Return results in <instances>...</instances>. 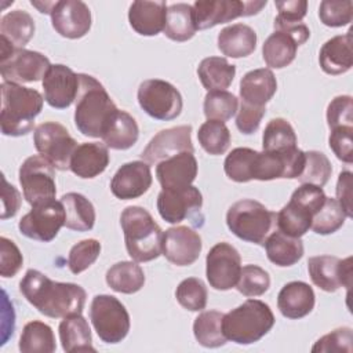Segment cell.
Segmentation results:
<instances>
[{"label": "cell", "instance_id": "obj_24", "mask_svg": "<svg viewBox=\"0 0 353 353\" xmlns=\"http://www.w3.org/2000/svg\"><path fill=\"white\" fill-rule=\"evenodd\" d=\"M165 18V1L137 0L130 6L128 10V21L131 28L142 36H156L164 30Z\"/></svg>", "mask_w": 353, "mask_h": 353}, {"label": "cell", "instance_id": "obj_20", "mask_svg": "<svg viewBox=\"0 0 353 353\" xmlns=\"http://www.w3.org/2000/svg\"><path fill=\"white\" fill-rule=\"evenodd\" d=\"M200 234L189 226L170 228L163 234V255L176 266L194 263L201 252Z\"/></svg>", "mask_w": 353, "mask_h": 353}, {"label": "cell", "instance_id": "obj_22", "mask_svg": "<svg viewBox=\"0 0 353 353\" xmlns=\"http://www.w3.org/2000/svg\"><path fill=\"white\" fill-rule=\"evenodd\" d=\"M156 176L163 189L189 186L197 176V160L190 152L175 154L157 164Z\"/></svg>", "mask_w": 353, "mask_h": 353}, {"label": "cell", "instance_id": "obj_49", "mask_svg": "<svg viewBox=\"0 0 353 353\" xmlns=\"http://www.w3.org/2000/svg\"><path fill=\"white\" fill-rule=\"evenodd\" d=\"M101 243L95 239H85L74 244L68 256V266L73 274L87 270L99 256Z\"/></svg>", "mask_w": 353, "mask_h": 353}, {"label": "cell", "instance_id": "obj_35", "mask_svg": "<svg viewBox=\"0 0 353 353\" xmlns=\"http://www.w3.org/2000/svg\"><path fill=\"white\" fill-rule=\"evenodd\" d=\"M314 212L302 203L290 199V201L276 214L277 229L291 237H302L310 228Z\"/></svg>", "mask_w": 353, "mask_h": 353}, {"label": "cell", "instance_id": "obj_26", "mask_svg": "<svg viewBox=\"0 0 353 353\" xmlns=\"http://www.w3.org/2000/svg\"><path fill=\"white\" fill-rule=\"evenodd\" d=\"M109 152L105 143L85 142L77 145L70 159V171L83 179H91L102 174L109 164Z\"/></svg>", "mask_w": 353, "mask_h": 353}, {"label": "cell", "instance_id": "obj_41", "mask_svg": "<svg viewBox=\"0 0 353 353\" xmlns=\"http://www.w3.org/2000/svg\"><path fill=\"white\" fill-rule=\"evenodd\" d=\"M296 146V134L292 125L281 117L272 119L265 127L262 135V148L265 152H281Z\"/></svg>", "mask_w": 353, "mask_h": 353}, {"label": "cell", "instance_id": "obj_27", "mask_svg": "<svg viewBox=\"0 0 353 353\" xmlns=\"http://www.w3.org/2000/svg\"><path fill=\"white\" fill-rule=\"evenodd\" d=\"M352 29L346 34L334 36L327 40L319 54V62L327 74L338 76L346 73L353 66Z\"/></svg>", "mask_w": 353, "mask_h": 353}, {"label": "cell", "instance_id": "obj_52", "mask_svg": "<svg viewBox=\"0 0 353 353\" xmlns=\"http://www.w3.org/2000/svg\"><path fill=\"white\" fill-rule=\"evenodd\" d=\"M327 124L330 130L336 127H353V101L350 95L335 97L328 103Z\"/></svg>", "mask_w": 353, "mask_h": 353}, {"label": "cell", "instance_id": "obj_29", "mask_svg": "<svg viewBox=\"0 0 353 353\" xmlns=\"http://www.w3.org/2000/svg\"><path fill=\"white\" fill-rule=\"evenodd\" d=\"M138 137L139 128L135 119L130 113L119 109L108 123L101 138L110 149L127 150L137 143Z\"/></svg>", "mask_w": 353, "mask_h": 353}, {"label": "cell", "instance_id": "obj_21", "mask_svg": "<svg viewBox=\"0 0 353 353\" xmlns=\"http://www.w3.org/2000/svg\"><path fill=\"white\" fill-rule=\"evenodd\" d=\"M152 185L150 165L137 160L123 164L110 181V190L120 200L138 199L145 194Z\"/></svg>", "mask_w": 353, "mask_h": 353}, {"label": "cell", "instance_id": "obj_43", "mask_svg": "<svg viewBox=\"0 0 353 353\" xmlns=\"http://www.w3.org/2000/svg\"><path fill=\"white\" fill-rule=\"evenodd\" d=\"M256 150L250 148H236L225 159L223 170L229 179L243 183L252 181V167Z\"/></svg>", "mask_w": 353, "mask_h": 353}, {"label": "cell", "instance_id": "obj_47", "mask_svg": "<svg viewBox=\"0 0 353 353\" xmlns=\"http://www.w3.org/2000/svg\"><path fill=\"white\" fill-rule=\"evenodd\" d=\"M207 295L208 292L205 284L197 277L182 280L175 291L178 303L190 312L203 310L207 305Z\"/></svg>", "mask_w": 353, "mask_h": 353}, {"label": "cell", "instance_id": "obj_30", "mask_svg": "<svg viewBox=\"0 0 353 353\" xmlns=\"http://www.w3.org/2000/svg\"><path fill=\"white\" fill-rule=\"evenodd\" d=\"M263 245L268 259L280 268L292 266L303 256L301 237H291L279 229L266 237Z\"/></svg>", "mask_w": 353, "mask_h": 353}, {"label": "cell", "instance_id": "obj_3", "mask_svg": "<svg viewBox=\"0 0 353 353\" xmlns=\"http://www.w3.org/2000/svg\"><path fill=\"white\" fill-rule=\"evenodd\" d=\"M0 88V128L3 135L22 137L29 134L34 127V119L43 109V95L37 90L10 81H3Z\"/></svg>", "mask_w": 353, "mask_h": 353}, {"label": "cell", "instance_id": "obj_53", "mask_svg": "<svg viewBox=\"0 0 353 353\" xmlns=\"http://www.w3.org/2000/svg\"><path fill=\"white\" fill-rule=\"evenodd\" d=\"M23 256L17 244L7 239L0 237V274L6 279L14 277L22 268Z\"/></svg>", "mask_w": 353, "mask_h": 353}, {"label": "cell", "instance_id": "obj_45", "mask_svg": "<svg viewBox=\"0 0 353 353\" xmlns=\"http://www.w3.org/2000/svg\"><path fill=\"white\" fill-rule=\"evenodd\" d=\"M239 108L237 98L229 91H208L204 97L203 110L207 120L228 121L230 120Z\"/></svg>", "mask_w": 353, "mask_h": 353}, {"label": "cell", "instance_id": "obj_8", "mask_svg": "<svg viewBox=\"0 0 353 353\" xmlns=\"http://www.w3.org/2000/svg\"><path fill=\"white\" fill-rule=\"evenodd\" d=\"M90 319L99 339L105 343L121 342L130 331V314L113 295H95L90 306Z\"/></svg>", "mask_w": 353, "mask_h": 353}, {"label": "cell", "instance_id": "obj_15", "mask_svg": "<svg viewBox=\"0 0 353 353\" xmlns=\"http://www.w3.org/2000/svg\"><path fill=\"white\" fill-rule=\"evenodd\" d=\"M201 192L193 185L176 189H161L157 196L159 214L168 223L196 219V216L201 212Z\"/></svg>", "mask_w": 353, "mask_h": 353}, {"label": "cell", "instance_id": "obj_39", "mask_svg": "<svg viewBox=\"0 0 353 353\" xmlns=\"http://www.w3.org/2000/svg\"><path fill=\"white\" fill-rule=\"evenodd\" d=\"M55 349V336L48 324L39 320L25 324L19 338V350L22 353H52Z\"/></svg>", "mask_w": 353, "mask_h": 353}, {"label": "cell", "instance_id": "obj_40", "mask_svg": "<svg viewBox=\"0 0 353 353\" xmlns=\"http://www.w3.org/2000/svg\"><path fill=\"white\" fill-rule=\"evenodd\" d=\"M222 312L207 310L201 312L193 323V334L196 341L204 347H219L226 343V336L222 331Z\"/></svg>", "mask_w": 353, "mask_h": 353}, {"label": "cell", "instance_id": "obj_48", "mask_svg": "<svg viewBox=\"0 0 353 353\" xmlns=\"http://www.w3.org/2000/svg\"><path fill=\"white\" fill-rule=\"evenodd\" d=\"M270 287L269 273L258 265H245L241 268L236 288L244 296H261Z\"/></svg>", "mask_w": 353, "mask_h": 353}, {"label": "cell", "instance_id": "obj_51", "mask_svg": "<svg viewBox=\"0 0 353 353\" xmlns=\"http://www.w3.org/2000/svg\"><path fill=\"white\" fill-rule=\"evenodd\" d=\"M352 342H353V331L349 327L336 328L320 339L313 345L312 352H342L352 353Z\"/></svg>", "mask_w": 353, "mask_h": 353}, {"label": "cell", "instance_id": "obj_6", "mask_svg": "<svg viewBox=\"0 0 353 353\" xmlns=\"http://www.w3.org/2000/svg\"><path fill=\"white\" fill-rule=\"evenodd\" d=\"M226 225L239 239L263 245L273 225H276V212L256 200L243 199L229 207Z\"/></svg>", "mask_w": 353, "mask_h": 353}, {"label": "cell", "instance_id": "obj_25", "mask_svg": "<svg viewBox=\"0 0 353 353\" xmlns=\"http://www.w3.org/2000/svg\"><path fill=\"white\" fill-rule=\"evenodd\" d=\"M277 90V80L270 69L261 68L247 72L240 80L241 102L252 106H266Z\"/></svg>", "mask_w": 353, "mask_h": 353}, {"label": "cell", "instance_id": "obj_13", "mask_svg": "<svg viewBox=\"0 0 353 353\" xmlns=\"http://www.w3.org/2000/svg\"><path fill=\"white\" fill-rule=\"evenodd\" d=\"M62 226H65V208L62 201L55 199L33 205L18 223L19 232L25 237L43 243L54 240Z\"/></svg>", "mask_w": 353, "mask_h": 353}, {"label": "cell", "instance_id": "obj_4", "mask_svg": "<svg viewBox=\"0 0 353 353\" xmlns=\"http://www.w3.org/2000/svg\"><path fill=\"white\" fill-rule=\"evenodd\" d=\"M128 255L135 262H149L163 252V230L139 205H130L120 215Z\"/></svg>", "mask_w": 353, "mask_h": 353}, {"label": "cell", "instance_id": "obj_11", "mask_svg": "<svg viewBox=\"0 0 353 353\" xmlns=\"http://www.w3.org/2000/svg\"><path fill=\"white\" fill-rule=\"evenodd\" d=\"M19 183L25 200L33 207L55 199L54 167L41 156L28 157L19 167Z\"/></svg>", "mask_w": 353, "mask_h": 353}, {"label": "cell", "instance_id": "obj_54", "mask_svg": "<svg viewBox=\"0 0 353 353\" xmlns=\"http://www.w3.org/2000/svg\"><path fill=\"white\" fill-rule=\"evenodd\" d=\"M353 127H336L331 130L328 145L334 154L343 163H353V146H352Z\"/></svg>", "mask_w": 353, "mask_h": 353}, {"label": "cell", "instance_id": "obj_14", "mask_svg": "<svg viewBox=\"0 0 353 353\" xmlns=\"http://www.w3.org/2000/svg\"><path fill=\"white\" fill-rule=\"evenodd\" d=\"M241 272L239 251L229 243L215 244L205 258V276L210 285L218 291L236 287Z\"/></svg>", "mask_w": 353, "mask_h": 353}, {"label": "cell", "instance_id": "obj_37", "mask_svg": "<svg viewBox=\"0 0 353 353\" xmlns=\"http://www.w3.org/2000/svg\"><path fill=\"white\" fill-rule=\"evenodd\" d=\"M298 47L290 34L274 30L262 46V57L269 68L281 69L295 59Z\"/></svg>", "mask_w": 353, "mask_h": 353}, {"label": "cell", "instance_id": "obj_16", "mask_svg": "<svg viewBox=\"0 0 353 353\" xmlns=\"http://www.w3.org/2000/svg\"><path fill=\"white\" fill-rule=\"evenodd\" d=\"M307 270L313 284L327 292H335L341 287L349 288L352 284V256H312L307 261Z\"/></svg>", "mask_w": 353, "mask_h": 353}, {"label": "cell", "instance_id": "obj_9", "mask_svg": "<svg viewBox=\"0 0 353 353\" xmlns=\"http://www.w3.org/2000/svg\"><path fill=\"white\" fill-rule=\"evenodd\" d=\"M36 150L54 168L66 171L70 168V159L77 148V142L69 131L57 121H44L39 124L33 134Z\"/></svg>", "mask_w": 353, "mask_h": 353}, {"label": "cell", "instance_id": "obj_50", "mask_svg": "<svg viewBox=\"0 0 353 353\" xmlns=\"http://www.w3.org/2000/svg\"><path fill=\"white\" fill-rule=\"evenodd\" d=\"M320 21L330 28H341L349 25L353 19V1L324 0L319 8Z\"/></svg>", "mask_w": 353, "mask_h": 353}, {"label": "cell", "instance_id": "obj_58", "mask_svg": "<svg viewBox=\"0 0 353 353\" xmlns=\"http://www.w3.org/2000/svg\"><path fill=\"white\" fill-rule=\"evenodd\" d=\"M1 188V219L12 218L21 207V194L15 186L10 185L3 175Z\"/></svg>", "mask_w": 353, "mask_h": 353}, {"label": "cell", "instance_id": "obj_57", "mask_svg": "<svg viewBox=\"0 0 353 353\" xmlns=\"http://www.w3.org/2000/svg\"><path fill=\"white\" fill-rule=\"evenodd\" d=\"M352 188H353V174L350 171H342L336 182V201L341 204L347 218L353 216Z\"/></svg>", "mask_w": 353, "mask_h": 353}, {"label": "cell", "instance_id": "obj_23", "mask_svg": "<svg viewBox=\"0 0 353 353\" xmlns=\"http://www.w3.org/2000/svg\"><path fill=\"white\" fill-rule=\"evenodd\" d=\"M314 302V291L305 281L287 283L277 295V307L280 313L291 320L307 316L313 310Z\"/></svg>", "mask_w": 353, "mask_h": 353}, {"label": "cell", "instance_id": "obj_34", "mask_svg": "<svg viewBox=\"0 0 353 353\" xmlns=\"http://www.w3.org/2000/svg\"><path fill=\"white\" fill-rule=\"evenodd\" d=\"M34 21L23 10H14L1 17L0 39H4L15 48H23L34 34Z\"/></svg>", "mask_w": 353, "mask_h": 353}, {"label": "cell", "instance_id": "obj_46", "mask_svg": "<svg viewBox=\"0 0 353 353\" xmlns=\"http://www.w3.org/2000/svg\"><path fill=\"white\" fill-rule=\"evenodd\" d=\"M332 172L331 161L319 150L305 152V165L301 175L296 178L301 183H310L323 188Z\"/></svg>", "mask_w": 353, "mask_h": 353}, {"label": "cell", "instance_id": "obj_19", "mask_svg": "<svg viewBox=\"0 0 353 353\" xmlns=\"http://www.w3.org/2000/svg\"><path fill=\"white\" fill-rule=\"evenodd\" d=\"M44 101L55 109L69 108L79 92V73L62 63L51 65L43 79Z\"/></svg>", "mask_w": 353, "mask_h": 353}, {"label": "cell", "instance_id": "obj_36", "mask_svg": "<svg viewBox=\"0 0 353 353\" xmlns=\"http://www.w3.org/2000/svg\"><path fill=\"white\" fill-rule=\"evenodd\" d=\"M106 284L116 292L134 294L145 284V273L139 265L131 261H121L112 265L106 272Z\"/></svg>", "mask_w": 353, "mask_h": 353}, {"label": "cell", "instance_id": "obj_18", "mask_svg": "<svg viewBox=\"0 0 353 353\" xmlns=\"http://www.w3.org/2000/svg\"><path fill=\"white\" fill-rule=\"evenodd\" d=\"M50 15L52 28L62 37L80 39L91 29V11L80 0L54 1Z\"/></svg>", "mask_w": 353, "mask_h": 353}, {"label": "cell", "instance_id": "obj_12", "mask_svg": "<svg viewBox=\"0 0 353 353\" xmlns=\"http://www.w3.org/2000/svg\"><path fill=\"white\" fill-rule=\"evenodd\" d=\"M266 4V0H197L193 4L196 29L204 30L219 23H226L239 17L256 15Z\"/></svg>", "mask_w": 353, "mask_h": 353}, {"label": "cell", "instance_id": "obj_31", "mask_svg": "<svg viewBox=\"0 0 353 353\" xmlns=\"http://www.w3.org/2000/svg\"><path fill=\"white\" fill-rule=\"evenodd\" d=\"M59 339L66 353L95 352L88 321L81 313L63 317L59 323Z\"/></svg>", "mask_w": 353, "mask_h": 353}, {"label": "cell", "instance_id": "obj_5", "mask_svg": "<svg viewBox=\"0 0 353 353\" xmlns=\"http://www.w3.org/2000/svg\"><path fill=\"white\" fill-rule=\"evenodd\" d=\"M274 325V314L268 303L247 299L232 309L222 319V331L226 339L237 345H251L265 336Z\"/></svg>", "mask_w": 353, "mask_h": 353}, {"label": "cell", "instance_id": "obj_17", "mask_svg": "<svg viewBox=\"0 0 353 353\" xmlns=\"http://www.w3.org/2000/svg\"><path fill=\"white\" fill-rule=\"evenodd\" d=\"M190 152L194 153L192 143V125H176L157 132L142 150V161L159 164L175 154Z\"/></svg>", "mask_w": 353, "mask_h": 353}, {"label": "cell", "instance_id": "obj_44", "mask_svg": "<svg viewBox=\"0 0 353 353\" xmlns=\"http://www.w3.org/2000/svg\"><path fill=\"white\" fill-rule=\"evenodd\" d=\"M346 214L336 199L325 197L323 207L314 214L312 219V230L317 234H331L341 229L345 223Z\"/></svg>", "mask_w": 353, "mask_h": 353}, {"label": "cell", "instance_id": "obj_2", "mask_svg": "<svg viewBox=\"0 0 353 353\" xmlns=\"http://www.w3.org/2000/svg\"><path fill=\"white\" fill-rule=\"evenodd\" d=\"M117 110L110 95L95 77L79 73L74 124L83 135L101 138Z\"/></svg>", "mask_w": 353, "mask_h": 353}, {"label": "cell", "instance_id": "obj_55", "mask_svg": "<svg viewBox=\"0 0 353 353\" xmlns=\"http://www.w3.org/2000/svg\"><path fill=\"white\" fill-rule=\"evenodd\" d=\"M265 113H266V106H252L241 102L240 109H237V117H236L237 130L245 135L254 134L258 130Z\"/></svg>", "mask_w": 353, "mask_h": 353}, {"label": "cell", "instance_id": "obj_1", "mask_svg": "<svg viewBox=\"0 0 353 353\" xmlns=\"http://www.w3.org/2000/svg\"><path fill=\"white\" fill-rule=\"evenodd\" d=\"M19 291L41 314L52 319L81 313L85 290L74 283H59L44 273L29 269L19 283Z\"/></svg>", "mask_w": 353, "mask_h": 353}, {"label": "cell", "instance_id": "obj_28", "mask_svg": "<svg viewBox=\"0 0 353 353\" xmlns=\"http://www.w3.org/2000/svg\"><path fill=\"white\" fill-rule=\"evenodd\" d=\"M218 48L229 58H243L254 52L256 33L245 23H233L223 28L218 34Z\"/></svg>", "mask_w": 353, "mask_h": 353}, {"label": "cell", "instance_id": "obj_33", "mask_svg": "<svg viewBox=\"0 0 353 353\" xmlns=\"http://www.w3.org/2000/svg\"><path fill=\"white\" fill-rule=\"evenodd\" d=\"M197 74L207 91H225L236 76V66L223 57H208L200 62Z\"/></svg>", "mask_w": 353, "mask_h": 353}, {"label": "cell", "instance_id": "obj_56", "mask_svg": "<svg viewBox=\"0 0 353 353\" xmlns=\"http://www.w3.org/2000/svg\"><path fill=\"white\" fill-rule=\"evenodd\" d=\"M279 14L274 23H296L302 22L307 12V1L305 0H284L274 3Z\"/></svg>", "mask_w": 353, "mask_h": 353}, {"label": "cell", "instance_id": "obj_38", "mask_svg": "<svg viewBox=\"0 0 353 353\" xmlns=\"http://www.w3.org/2000/svg\"><path fill=\"white\" fill-rule=\"evenodd\" d=\"M193 6L176 3L167 7L164 34L174 41H188L196 33Z\"/></svg>", "mask_w": 353, "mask_h": 353}, {"label": "cell", "instance_id": "obj_7", "mask_svg": "<svg viewBox=\"0 0 353 353\" xmlns=\"http://www.w3.org/2000/svg\"><path fill=\"white\" fill-rule=\"evenodd\" d=\"M50 59L41 52L15 48L4 39H0V73L3 81L33 83L43 80L48 72Z\"/></svg>", "mask_w": 353, "mask_h": 353}, {"label": "cell", "instance_id": "obj_32", "mask_svg": "<svg viewBox=\"0 0 353 353\" xmlns=\"http://www.w3.org/2000/svg\"><path fill=\"white\" fill-rule=\"evenodd\" d=\"M65 208V226L76 232H88L95 223V208L83 194L69 192L61 197Z\"/></svg>", "mask_w": 353, "mask_h": 353}, {"label": "cell", "instance_id": "obj_10", "mask_svg": "<svg viewBox=\"0 0 353 353\" xmlns=\"http://www.w3.org/2000/svg\"><path fill=\"white\" fill-rule=\"evenodd\" d=\"M137 97L143 112L156 120H174L182 112L181 92L165 80L149 79L142 81Z\"/></svg>", "mask_w": 353, "mask_h": 353}, {"label": "cell", "instance_id": "obj_42", "mask_svg": "<svg viewBox=\"0 0 353 353\" xmlns=\"http://www.w3.org/2000/svg\"><path fill=\"white\" fill-rule=\"evenodd\" d=\"M197 139L208 154L219 156L223 154L230 145V131L223 121L207 120L200 125Z\"/></svg>", "mask_w": 353, "mask_h": 353}]
</instances>
